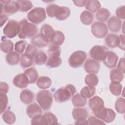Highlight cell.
<instances>
[{
  "label": "cell",
  "instance_id": "1",
  "mask_svg": "<svg viewBox=\"0 0 125 125\" xmlns=\"http://www.w3.org/2000/svg\"><path fill=\"white\" fill-rule=\"evenodd\" d=\"M38 29L35 24L29 22L25 19L21 20L19 22L18 36L20 39H24L34 37Z\"/></svg>",
  "mask_w": 125,
  "mask_h": 125
},
{
  "label": "cell",
  "instance_id": "2",
  "mask_svg": "<svg viewBox=\"0 0 125 125\" xmlns=\"http://www.w3.org/2000/svg\"><path fill=\"white\" fill-rule=\"evenodd\" d=\"M76 92L75 87L71 84H68L65 87L57 89L54 94L55 101L59 103L65 102L68 101Z\"/></svg>",
  "mask_w": 125,
  "mask_h": 125
},
{
  "label": "cell",
  "instance_id": "3",
  "mask_svg": "<svg viewBox=\"0 0 125 125\" xmlns=\"http://www.w3.org/2000/svg\"><path fill=\"white\" fill-rule=\"evenodd\" d=\"M36 100L39 105L45 111L49 110L53 103L52 95L47 90H42L38 92Z\"/></svg>",
  "mask_w": 125,
  "mask_h": 125
},
{
  "label": "cell",
  "instance_id": "4",
  "mask_svg": "<svg viewBox=\"0 0 125 125\" xmlns=\"http://www.w3.org/2000/svg\"><path fill=\"white\" fill-rule=\"evenodd\" d=\"M46 12L42 7H35L31 10L27 15V19L35 24H40L46 19Z\"/></svg>",
  "mask_w": 125,
  "mask_h": 125
},
{
  "label": "cell",
  "instance_id": "5",
  "mask_svg": "<svg viewBox=\"0 0 125 125\" xmlns=\"http://www.w3.org/2000/svg\"><path fill=\"white\" fill-rule=\"evenodd\" d=\"M87 57L86 53L82 50H78L73 52L69 57L68 63L73 68L80 67L84 62Z\"/></svg>",
  "mask_w": 125,
  "mask_h": 125
},
{
  "label": "cell",
  "instance_id": "6",
  "mask_svg": "<svg viewBox=\"0 0 125 125\" xmlns=\"http://www.w3.org/2000/svg\"><path fill=\"white\" fill-rule=\"evenodd\" d=\"M93 114L97 118L107 123L113 122L116 117L115 112L112 109L106 107H103L101 110L93 112Z\"/></svg>",
  "mask_w": 125,
  "mask_h": 125
},
{
  "label": "cell",
  "instance_id": "7",
  "mask_svg": "<svg viewBox=\"0 0 125 125\" xmlns=\"http://www.w3.org/2000/svg\"><path fill=\"white\" fill-rule=\"evenodd\" d=\"M108 51V49L104 46L95 45L90 49L89 54L93 59L101 62L104 60Z\"/></svg>",
  "mask_w": 125,
  "mask_h": 125
},
{
  "label": "cell",
  "instance_id": "8",
  "mask_svg": "<svg viewBox=\"0 0 125 125\" xmlns=\"http://www.w3.org/2000/svg\"><path fill=\"white\" fill-rule=\"evenodd\" d=\"M91 30L93 36L97 38H103L108 33L106 25L104 22L97 21L92 24Z\"/></svg>",
  "mask_w": 125,
  "mask_h": 125
},
{
  "label": "cell",
  "instance_id": "9",
  "mask_svg": "<svg viewBox=\"0 0 125 125\" xmlns=\"http://www.w3.org/2000/svg\"><path fill=\"white\" fill-rule=\"evenodd\" d=\"M19 22L14 20L8 21L3 29L4 35L8 38H13L18 34Z\"/></svg>",
  "mask_w": 125,
  "mask_h": 125
},
{
  "label": "cell",
  "instance_id": "10",
  "mask_svg": "<svg viewBox=\"0 0 125 125\" xmlns=\"http://www.w3.org/2000/svg\"><path fill=\"white\" fill-rule=\"evenodd\" d=\"M88 105L93 113L104 107V102L101 97L95 96L88 100Z\"/></svg>",
  "mask_w": 125,
  "mask_h": 125
},
{
  "label": "cell",
  "instance_id": "11",
  "mask_svg": "<svg viewBox=\"0 0 125 125\" xmlns=\"http://www.w3.org/2000/svg\"><path fill=\"white\" fill-rule=\"evenodd\" d=\"M100 65L99 62L94 59H88L84 64V69L89 74H96L99 72Z\"/></svg>",
  "mask_w": 125,
  "mask_h": 125
},
{
  "label": "cell",
  "instance_id": "12",
  "mask_svg": "<svg viewBox=\"0 0 125 125\" xmlns=\"http://www.w3.org/2000/svg\"><path fill=\"white\" fill-rule=\"evenodd\" d=\"M107 27L112 32H119L122 27V20L116 16H112L107 21Z\"/></svg>",
  "mask_w": 125,
  "mask_h": 125
},
{
  "label": "cell",
  "instance_id": "13",
  "mask_svg": "<svg viewBox=\"0 0 125 125\" xmlns=\"http://www.w3.org/2000/svg\"><path fill=\"white\" fill-rule=\"evenodd\" d=\"M118 61V56L113 51H108L103 61L104 64L109 68L115 67Z\"/></svg>",
  "mask_w": 125,
  "mask_h": 125
},
{
  "label": "cell",
  "instance_id": "14",
  "mask_svg": "<svg viewBox=\"0 0 125 125\" xmlns=\"http://www.w3.org/2000/svg\"><path fill=\"white\" fill-rule=\"evenodd\" d=\"M13 83L15 86L20 88H23L28 85L29 81L24 73H20L14 78Z\"/></svg>",
  "mask_w": 125,
  "mask_h": 125
},
{
  "label": "cell",
  "instance_id": "15",
  "mask_svg": "<svg viewBox=\"0 0 125 125\" xmlns=\"http://www.w3.org/2000/svg\"><path fill=\"white\" fill-rule=\"evenodd\" d=\"M1 2H4V11L8 14H14L19 10V4L17 1L6 0Z\"/></svg>",
  "mask_w": 125,
  "mask_h": 125
},
{
  "label": "cell",
  "instance_id": "16",
  "mask_svg": "<svg viewBox=\"0 0 125 125\" xmlns=\"http://www.w3.org/2000/svg\"><path fill=\"white\" fill-rule=\"evenodd\" d=\"M50 41L41 33H39L35 36L31 40L32 44L36 47H38L39 48L45 46Z\"/></svg>",
  "mask_w": 125,
  "mask_h": 125
},
{
  "label": "cell",
  "instance_id": "17",
  "mask_svg": "<svg viewBox=\"0 0 125 125\" xmlns=\"http://www.w3.org/2000/svg\"><path fill=\"white\" fill-rule=\"evenodd\" d=\"M42 113V108L37 103H33L29 104L26 108L27 115L30 118L37 115L41 114Z\"/></svg>",
  "mask_w": 125,
  "mask_h": 125
},
{
  "label": "cell",
  "instance_id": "18",
  "mask_svg": "<svg viewBox=\"0 0 125 125\" xmlns=\"http://www.w3.org/2000/svg\"><path fill=\"white\" fill-rule=\"evenodd\" d=\"M20 98L22 103L28 104L33 102L34 98V93L30 90L24 89L21 91Z\"/></svg>",
  "mask_w": 125,
  "mask_h": 125
},
{
  "label": "cell",
  "instance_id": "19",
  "mask_svg": "<svg viewBox=\"0 0 125 125\" xmlns=\"http://www.w3.org/2000/svg\"><path fill=\"white\" fill-rule=\"evenodd\" d=\"M119 36L114 34H109L105 38V42L106 45L111 48H114L118 46Z\"/></svg>",
  "mask_w": 125,
  "mask_h": 125
},
{
  "label": "cell",
  "instance_id": "20",
  "mask_svg": "<svg viewBox=\"0 0 125 125\" xmlns=\"http://www.w3.org/2000/svg\"><path fill=\"white\" fill-rule=\"evenodd\" d=\"M65 37L64 34L60 31L57 30L54 31L50 39V41L53 43V44L60 46L63 43Z\"/></svg>",
  "mask_w": 125,
  "mask_h": 125
},
{
  "label": "cell",
  "instance_id": "21",
  "mask_svg": "<svg viewBox=\"0 0 125 125\" xmlns=\"http://www.w3.org/2000/svg\"><path fill=\"white\" fill-rule=\"evenodd\" d=\"M52 81L47 76H41L37 81V85L42 89L44 90L49 88L51 85Z\"/></svg>",
  "mask_w": 125,
  "mask_h": 125
},
{
  "label": "cell",
  "instance_id": "22",
  "mask_svg": "<svg viewBox=\"0 0 125 125\" xmlns=\"http://www.w3.org/2000/svg\"><path fill=\"white\" fill-rule=\"evenodd\" d=\"M73 118L77 120L81 118H85L88 117V113L86 108L77 107L73 109L72 112Z\"/></svg>",
  "mask_w": 125,
  "mask_h": 125
},
{
  "label": "cell",
  "instance_id": "23",
  "mask_svg": "<svg viewBox=\"0 0 125 125\" xmlns=\"http://www.w3.org/2000/svg\"><path fill=\"white\" fill-rule=\"evenodd\" d=\"M20 59L21 58L19 54L14 51L8 53L6 56V62L11 65L17 64L20 61Z\"/></svg>",
  "mask_w": 125,
  "mask_h": 125
},
{
  "label": "cell",
  "instance_id": "24",
  "mask_svg": "<svg viewBox=\"0 0 125 125\" xmlns=\"http://www.w3.org/2000/svg\"><path fill=\"white\" fill-rule=\"evenodd\" d=\"M87 102L86 98L83 97L80 93L74 95L72 98V103L75 107H81L84 106Z\"/></svg>",
  "mask_w": 125,
  "mask_h": 125
},
{
  "label": "cell",
  "instance_id": "25",
  "mask_svg": "<svg viewBox=\"0 0 125 125\" xmlns=\"http://www.w3.org/2000/svg\"><path fill=\"white\" fill-rule=\"evenodd\" d=\"M110 15V13L109 11L104 8H102L99 9L96 14V18L100 22L106 21L109 18Z\"/></svg>",
  "mask_w": 125,
  "mask_h": 125
},
{
  "label": "cell",
  "instance_id": "26",
  "mask_svg": "<svg viewBox=\"0 0 125 125\" xmlns=\"http://www.w3.org/2000/svg\"><path fill=\"white\" fill-rule=\"evenodd\" d=\"M81 21L84 25H88L91 24L93 21V15L89 11L84 10L80 15Z\"/></svg>",
  "mask_w": 125,
  "mask_h": 125
},
{
  "label": "cell",
  "instance_id": "27",
  "mask_svg": "<svg viewBox=\"0 0 125 125\" xmlns=\"http://www.w3.org/2000/svg\"><path fill=\"white\" fill-rule=\"evenodd\" d=\"M85 9L91 13H95L100 9L101 3L98 0H87L85 4Z\"/></svg>",
  "mask_w": 125,
  "mask_h": 125
},
{
  "label": "cell",
  "instance_id": "28",
  "mask_svg": "<svg viewBox=\"0 0 125 125\" xmlns=\"http://www.w3.org/2000/svg\"><path fill=\"white\" fill-rule=\"evenodd\" d=\"M24 73L27 76L30 84L34 83L38 79V73L36 69L34 67L26 69Z\"/></svg>",
  "mask_w": 125,
  "mask_h": 125
},
{
  "label": "cell",
  "instance_id": "29",
  "mask_svg": "<svg viewBox=\"0 0 125 125\" xmlns=\"http://www.w3.org/2000/svg\"><path fill=\"white\" fill-rule=\"evenodd\" d=\"M62 62V61L60 56H50L48 57L46 64L49 68H55L59 66L61 64Z\"/></svg>",
  "mask_w": 125,
  "mask_h": 125
},
{
  "label": "cell",
  "instance_id": "30",
  "mask_svg": "<svg viewBox=\"0 0 125 125\" xmlns=\"http://www.w3.org/2000/svg\"><path fill=\"white\" fill-rule=\"evenodd\" d=\"M122 85L120 82H112L109 84V90L114 96H118L121 95L122 91Z\"/></svg>",
  "mask_w": 125,
  "mask_h": 125
},
{
  "label": "cell",
  "instance_id": "31",
  "mask_svg": "<svg viewBox=\"0 0 125 125\" xmlns=\"http://www.w3.org/2000/svg\"><path fill=\"white\" fill-rule=\"evenodd\" d=\"M60 8L61 6L55 4L48 5L46 8V12L47 16L50 18H56L59 14Z\"/></svg>",
  "mask_w": 125,
  "mask_h": 125
},
{
  "label": "cell",
  "instance_id": "32",
  "mask_svg": "<svg viewBox=\"0 0 125 125\" xmlns=\"http://www.w3.org/2000/svg\"><path fill=\"white\" fill-rule=\"evenodd\" d=\"M124 78V73L118 68L112 69L110 74V80L112 82H121Z\"/></svg>",
  "mask_w": 125,
  "mask_h": 125
},
{
  "label": "cell",
  "instance_id": "33",
  "mask_svg": "<svg viewBox=\"0 0 125 125\" xmlns=\"http://www.w3.org/2000/svg\"><path fill=\"white\" fill-rule=\"evenodd\" d=\"M40 31V33L47 38L50 41V39L55 31L53 27L49 24H44L42 26Z\"/></svg>",
  "mask_w": 125,
  "mask_h": 125
},
{
  "label": "cell",
  "instance_id": "34",
  "mask_svg": "<svg viewBox=\"0 0 125 125\" xmlns=\"http://www.w3.org/2000/svg\"><path fill=\"white\" fill-rule=\"evenodd\" d=\"M47 59L48 57L44 52L38 51L34 58V62L37 65H42L46 62Z\"/></svg>",
  "mask_w": 125,
  "mask_h": 125
},
{
  "label": "cell",
  "instance_id": "35",
  "mask_svg": "<svg viewBox=\"0 0 125 125\" xmlns=\"http://www.w3.org/2000/svg\"><path fill=\"white\" fill-rule=\"evenodd\" d=\"M2 118L4 122L7 124H13L16 120L15 114L10 110H7L2 114Z\"/></svg>",
  "mask_w": 125,
  "mask_h": 125
},
{
  "label": "cell",
  "instance_id": "36",
  "mask_svg": "<svg viewBox=\"0 0 125 125\" xmlns=\"http://www.w3.org/2000/svg\"><path fill=\"white\" fill-rule=\"evenodd\" d=\"M96 93V88L92 86H86L83 87L81 90L80 94L85 98L92 97Z\"/></svg>",
  "mask_w": 125,
  "mask_h": 125
},
{
  "label": "cell",
  "instance_id": "37",
  "mask_svg": "<svg viewBox=\"0 0 125 125\" xmlns=\"http://www.w3.org/2000/svg\"><path fill=\"white\" fill-rule=\"evenodd\" d=\"M19 4V10L22 12H25L33 7V4L30 0H17Z\"/></svg>",
  "mask_w": 125,
  "mask_h": 125
},
{
  "label": "cell",
  "instance_id": "38",
  "mask_svg": "<svg viewBox=\"0 0 125 125\" xmlns=\"http://www.w3.org/2000/svg\"><path fill=\"white\" fill-rule=\"evenodd\" d=\"M84 82L88 86H95L98 84L99 79L95 74H89L85 76Z\"/></svg>",
  "mask_w": 125,
  "mask_h": 125
},
{
  "label": "cell",
  "instance_id": "39",
  "mask_svg": "<svg viewBox=\"0 0 125 125\" xmlns=\"http://www.w3.org/2000/svg\"><path fill=\"white\" fill-rule=\"evenodd\" d=\"M0 49L5 53H9L13 50V43L9 40H2L0 43Z\"/></svg>",
  "mask_w": 125,
  "mask_h": 125
},
{
  "label": "cell",
  "instance_id": "40",
  "mask_svg": "<svg viewBox=\"0 0 125 125\" xmlns=\"http://www.w3.org/2000/svg\"><path fill=\"white\" fill-rule=\"evenodd\" d=\"M70 15V10L66 6H61L59 14L56 18L59 21H64L67 19Z\"/></svg>",
  "mask_w": 125,
  "mask_h": 125
},
{
  "label": "cell",
  "instance_id": "41",
  "mask_svg": "<svg viewBox=\"0 0 125 125\" xmlns=\"http://www.w3.org/2000/svg\"><path fill=\"white\" fill-rule=\"evenodd\" d=\"M116 110L119 113L124 114L125 112V100L122 97L118 98L115 104Z\"/></svg>",
  "mask_w": 125,
  "mask_h": 125
},
{
  "label": "cell",
  "instance_id": "42",
  "mask_svg": "<svg viewBox=\"0 0 125 125\" xmlns=\"http://www.w3.org/2000/svg\"><path fill=\"white\" fill-rule=\"evenodd\" d=\"M33 59L24 54H22L21 57L20 63L21 66L23 68H27L32 65L33 63Z\"/></svg>",
  "mask_w": 125,
  "mask_h": 125
},
{
  "label": "cell",
  "instance_id": "43",
  "mask_svg": "<svg viewBox=\"0 0 125 125\" xmlns=\"http://www.w3.org/2000/svg\"><path fill=\"white\" fill-rule=\"evenodd\" d=\"M47 125H58L57 117L52 112H47L43 114Z\"/></svg>",
  "mask_w": 125,
  "mask_h": 125
},
{
  "label": "cell",
  "instance_id": "44",
  "mask_svg": "<svg viewBox=\"0 0 125 125\" xmlns=\"http://www.w3.org/2000/svg\"><path fill=\"white\" fill-rule=\"evenodd\" d=\"M31 124L33 125H47V122L46 121V120L43 116V115L41 114H38L35 116H34L33 118H32Z\"/></svg>",
  "mask_w": 125,
  "mask_h": 125
},
{
  "label": "cell",
  "instance_id": "45",
  "mask_svg": "<svg viewBox=\"0 0 125 125\" xmlns=\"http://www.w3.org/2000/svg\"><path fill=\"white\" fill-rule=\"evenodd\" d=\"M61 51V49L59 46L53 44L49 46L47 50V54L48 57L55 56H60Z\"/></svg>",
  "mask_w": 125,
  "mask_h": 125
},
{
  "label": "cell",
  "instance_id": "46",
  "mask_svg": "<svg viewBox=\"0 0 125 125\" xmlns=\"http://www.w3.org/2000/svg\"><path fill=\"white\" fill-rule=\"evenodd\" d=\"M37 52V48L33 44H29L26 47L24 54L26 56L34 59Z\"/></svg>",
  "mask_w": 125,
  "mask_h": 125
},
{
  "label": "cell",
  "instance_id": "47",
  "mask_svg": "<svg viewBox=\"0 0 125 125\" xmlns=\"http://www.w3.org/2000/svg\"><path fill=\"white\" fill-rule=\"evenodd\" d=\"M0 114H1L6 109L8 103V99L6 94H0Z\"/></svg>",
  "mask_w": 125,
  "mask_h": 125
},
{
  "label": "cell",
  "instance_id": "48",
  "mask_svg": "<svg viewBox=\"0 0 125 125\" xmlns=\"http://www.w3.org/2000/svg\"><path fill=\"white\" fill-rule=\"evenodd\" d=\"M26 42L23 40L17 42L15 44V50L16 52L19 54H22L26 47Z\"/></svg>",
  "mask_w": 125,
  "mask_h": 125
},
{
  "label": "cell",
  "instance_id": "49",
  "mask_svg": "<svg viewBox=\"0 0 125 125\" xmlns=\"http://www.w3.org/2000/svg\"><path fill=\"white\" fill-rule=\"evenodd\" d=\"M88 125H105V123L97 117L90 116L88 119Z\"/></svg>",
  "mask_w": 125,
  "mask_h": 125
},
{
  "label": "cell",
  "instance_id": "50",
  "mask_svg": "<svg viewBox=\"0 0 125 125\" xmlns=\"http://www.w3.org/2000/svg\"><path fill=\"white\" fill-rule=\"evenodd\" d=\"M125 6H121L119 7L116 11V17L120 20H124L125 18Z\"/></svg>",
  "mask_w": 125,
  "mask_h": 125
},
{
  "label": "cell",
  "instance_id": "51",
  "mask_svg": "<svg viewBox=\"0 0 125 125\" xmlns=\"http://www.w3.org/2000/svg\"><path fill=\"white\" fill-rule=\"evenodd\" d=\"M9 90V85L5 82H0V94H6Z\"/></svg>",
  "mask_w": 125,
  "mask_h": 125
},
{
  "label": "cell",
  "instance_id": "52",
  "mask_svg": "<svg viewBox=\"0 0 125 125\" xmlns=\"http://www.w3.org/2000/svg\"><path fill=\"white\" fill-rule=\"evenodd\" d=\"M119 44L118 47L124 50H125V35L123 34H120L119 36Z\"/></svg>",
  "mask_w": 125,
  "mask_h": 125
},
{
  "label": "cell",
  "instance_id": "53",
  "mask_svg": "<svg viewBox=\"0 0 125 125\" xmlns=\"http://www.w3.org/2000/svg\"><path fill=\"white\" fill-rule=\"evenodd\" d=\"M118 69L121 70L124 74L125 73V59L121 58L118 64Z\"/></svg>",
  "mask_w": 125,
  "mask_h": 125
},
{
  "label": "cell",
  "instance_id": "54",
  "mask_svg": "<svg viewBox=\"0 0 125 125\" xmlns=\"http://www.w3.org/2000/svg\"><path fill=\"white\" fill-rule=\"evenodd\" d=\"M87 0H73V2L74 4L78 7H83L85 5Z\"/></svg>",
  "mask_w": 125,
  "mask_h": 125
},
{
  "label": "cell",
  "instance_id": "55",
  "mask_svg": "<svg viewBox=\"0 0 125 125\" xmlns=\"http://www.w3.org/2000/svg\"><path fill=\"white\" fill-rule=\"evenodd\" d=\"M76 125H88V120H87L85 118H81L76 120L75 123Z\"/></svg>",
  "mask_w": 125,
  "mask_h": 125
},
{
  "label": "cell",
  "instance_id": "56",
  "mask_svg": "<svg viewBox=\"0 0 125 125\" xmlns=\"http://www.w3.org/2000/svg\"><path fill=\"white\" fill-rule=\"evenodd\" d=\"M8 19V17L5 15H1L0 16V26L1 27Z\"/></svg>",
  "mask_w": 125,
  "mask_h": 125
}]
</instances>
